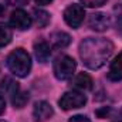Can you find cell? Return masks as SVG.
I'll list each match as a JSON object with an SVG mask.
<instances>
[{
    "label": "cell",
    "instance_id": "obj_15",
    "mask_svg": "<svg viewBox=\"0 0 122 122\" xmlns=\"http://www.w3.org/2000/svg\"><path fill=\"white\" fill-rule=\"evenodd\" d=\"M33 14H34V21H36V24H37L40 29H44V27L48 26L51 17H50V14H48L47 11L40 10V9H34Z\"/></svg>",
    "mask_w": 122,
    "mask_h": 122
},
{
    "label": "cell",
    "instance_id": "obj_19",
    "mask_svg": "<svg viewBox=\"0 0 122 122\" xmlns=\"http://www.w3.org/2000/svg\"><path fill=\"white\" fill-rule=\"evenodd\" d=\"M68 122H91V121L87 117H84V115H75V117H72Z\"/></svg>",
    "mask_w": 122,
    "mask_h": 122
},
{
    "label": "cell",
    "instance_id": "obj_22",
    "mask_svg": "<svg viewBox=\"0 0 122 122\" xmlns=\"http://www.w3.org/2000/svg\"><path fill=\"white\" fill-rule=\"evenodd\" d=\"M37 4H40V6H46V4H50L53 0H34Z\"/></svg>",
    "mask_w": 122,
    "mask_h": 122
},
{
    "label": "cell",
    "instance_id": "obj_11",
    "mask_svg": "<svg viewBox=\"0 0 122 122\" xmlns=\"http://www.w3.org/2000/svg\"><path fill=\"white\" fill-rule=\"evenodd\" d=\"M108 78L111 81H121L122 80V51L111 62V67L108 71Z\"/></svg>",
    "mask_w": 122,
    "mask_h": 122
},
{
    "label": "cell",
    "instance_id": "obj_24",
    "mask_svg": "<svg viewBox=\"0 0 122 122\" xmlns=\"http://www.w3.org/2000/svg\"><path fill=\"white\" fill-rule=\"evenodd\" d=\"M0 122H6V121H0Z\"/></svg>",
    "mask_w": 122,
    "mask_h": 122
},
{
    "label": "cell",
    "instance_id": "obj_3",
    "mask_svg": "<svg viewBox=\"0 0 122 122\" xmlns=\"http://www.w3.org/2000/svg\"><path fill=\"white\" fill-rule=\"evenodd\" d=\"M75 68H77V62H75V60L72 57L61 56V57H58L54 61L53 71H54V75H56L57 80L65 81V80H70L74 75Z\"/></svg>",
    "mask_w": 122,
    "mask_h": 122
},
{
    "label": "cell",
    "instance_id": "obj_18",
    "mask_svg": "<svg viewBox=\"0 0 122 122\" xmlns=\"http://www.w3.org/2000/svg\"><path fill=\"white\" fill-rule=\"evenodd\" d=\"M85 7H99L107 3V0H80Z\"/></svg>",
    "mask_w": 122,
    "mask_h": 122
},
{
    "label": "cell",
    "instance_id": "obj_20",
    "mask_svg": "<svg viewBox=\"0 0 122 122\" xmlns=\"http://www.w3.org/2000/svg\"><path fill=\"white\" fill-rule=\"evenodd\" d=\"M7 1L11 6H24V4L29 3V0H7Z\"/></svg>",
    "mask_w": 122,
    "mask_h": 122
},
{
    "label": "cell",
    "instance_id": "obj_7",
    "mask_svg": "<svg viewBox=\"0 0 122 122\" xmlns=\"http://www.w3.org/2000/svg\"><path fill=\"white\" fill-rule=\"evenodd\" d=\"M31 21H33L31 17L21 9L14 10L11 13V16H10V24H11V27L17 29V30H27V29H30Z\"/></svg>",
    "mask_w": 122,
    "mask_h": 122
},
{
    "label": "cell",
    "instance_id": "obj_21",
    "mask_svg": "<svg viewBox=\"0 0 122 122\" xmlns=\"http://www.w3.org/2000/svg\"><path fill=\"white\" fill-rule=\"evenodd\" d=\"M4 109H6V99L3 95H0V115L4 112Z\"/></svg>",
    "mask_w": 122,
    "mask_h": 122
},
{
    "label": "cell",
    "instance_id": "obj_8",
    "mask_svg": "<svg viewBox=\"0 0 122 122\" xmlns=\"http://www.w3.org/2000/svg\"><path fill=\"white\" fill-rule=\"evenodd\" d=\"M109 24L111 20L105 13H92L88 19V26L95 31H105Z\"/></svg>",
    "mask_w": 122,
    "mask_h": 122
},
{
    "label": "cell",
    "instance_id": "obj_12",
    "mask_svg": "<svg viewBox=\"0 0 122 122\" xmlns=\"http://www.w3.org/2000/svg\"><path fill=\"white\" fill-rule=\"evenodd\" d=\"M50 40H51L53 47H56V48H65L71 43V37L65 31H54L50 36Z\"/></svg>",
    "mask_w": 122,
    "mask_h": 122
},
{
    "label": "cell",
    "instance_id": "obj_6",
    "mask_svg": "<svg viewBox=\"0 0 122 122\" xmlns=\"http://www.w3.org/2000/svg\"><path fill=\"white\" fill-rule=\"evenodd\" d=\"M53 115H54V109L48 102H46V101L36 102V105L33 108L34 122H47Z\"/></svg>",
    "mask_w": 122,
    "mask_h": 122
},
{
    "label": "cell",
    "instance_id": "obj_2",
    "mask_svg": "<svg viewBox=\"0 0 122 122\" xmlns=\"http://www.w3.org/2000/svg\"><path fill=\"white\" fill-rule=\"evenodd\" d=\"M6 64L9 67V70L16 75V77H20V78H24L30 74L31 70V58L29 56V53L23 48H16L13 50L9 56H7V60Z\"/></svg>",
    "mask_w": 122,
    "mask_h": 122
},
{
    "label": "cell",
    "instance_id": "obj_23",
    "mask_svg": "<svg viewBox=\"0 0 122 122\" xmlns=\"http://www.w3.org/2000/svg\"><path fill=\"white\" fill-rule=\"evenodd\" d=\"M3 13H4V7H3V6H1V4H0V16H1V14H3Z\"/></svg>",
    "mask_w": 122,
    "mask_h": 122
},
{
    "label": "cell",
    "instance_id": "obj_17",
    "mask_svg": "<svg viewBox=\"0 0 122 122\" xmlns=\"http://www.w3.org/2000/svg\"><path fill=\"white\" fill-rule=\"evenodd\" d=\"M29 102V92H17L13 98H11V104L14 108H23L26 104Z\"/></svg>",
    "mask_w": 122,
    "mask_h": 122
},
{
    "label": "cell",
    "instance_id": "obj_16",
    "mask_svg": "<svg viewBox=\"0 0 122 122\" xmlns=\"http://www.w3.org/2000/svg\"><path fill=\"white\" fill-rule=\"evenodd\" d=\"M11 37H13V33L10 30V27L6 26L4 23H0V48L6 47L11 41Z\"/></svg>",
    "mask_w": 122,
    "mask_h": 122
},
{
    "label": "cell",
    "instance_id": "obj_4",
    "mask_svg": "<svg viewBox=\"0 0 122 122\" xmlns=\"http://www.w3.org/2000/svg\"><path fill=\"white\" fill-rule=\"evenodd\" d=\"M87 104V97L80 91H67L61 95V98L58 99V105L64 111L68 109H75V108H81Z\"/></svg>",
    "mask_w": 122,
    "mask_h": 122
},
{
    "label": "cell",
    "instance_id": "obj_14",
    "mask_svg": "<svg viewBox=\"0 0 122 122\" xmlns=\"http://www.w3.org/2000/svg\"><path fill=\"white\" fill-rule=\"evenodd\" d=\"M97 117L101 118V119H111V122H122V114L121 112H117L114 111L111 107H104V108H99L97 112Z\"/></svg>",
    "mask_w": 122,
    "mask_h": 122
},
{
    "label": "cell",
    "instance_id": "obj_9",
    "mask_svg": "<svg viewBox=\"0 0 122 122\" xmlns=\"http://www.w3.org/2000/svg\"><path fill=\"white\" fill-rule=\"evenodd\" d=\"M71 88H74L75 91L84 92L90 91L92 88V80L91 77L85 72H80L78 75H75V78L71 81Z\"/></svg>",
    "mask_w": 122,
    "mask_h": 122
},
{
    "label": "cell",
    "instance_id": "obj_13",
    "mask_svg": "<svg viewBox=\"0 0 122 122\" xmlns=\"http://www.w3.org/2000/svg\"><path fill=\"white\" fill-rule=\"evenodd\" d=\"M19 91H20V90H19V84H17L13 78H10V77L3 78V81L0 82V92H1L3 95H7V97L13 98Z\"/></svg>",
    "mask_w": 122,
    "mask_h": 122
},
{
    "label": "cell",
    "instance_id": "obj_25",
    "mask_svg": "<svg viewBox=\"0 0 122 122\" xmlns=\"http://www.w3.org/2000/svg\"><path fill=\"white\" fill-rule=\"evenodd\" d=\"M121 114H122V111H121Z\"/></svg>",
    "mask_w": 122,
    "mask_h": 122
},
{
    "label": "cell",
    "instance_id": "obj_10",
    "mask_svg": "<svg viewBox=\"0 0 122 122\" xmlns=\"http://www.w3.org/2000/svg\"><path fill=\"white\" fill-rule=\"evenodd\" d=\"M34 54H36V58L40 62H47L51 57L50 44L44 40H40V41L34 43Z\"/></svg>",
    "mask_w": 122,
    "mask_h": 122
},
{
    "label": "cell",
    "instance_id": "obj_5",
    "mask_svg": "<svg viewBox=\"0 0 122 122\" xmlns=\"http://www.w3.org/2000/svg\"><path fill=\"white\" fill-rule=\"evenodd\" d=\"M84 16H85V11H84V7L80 6V4H70L65 10H64V20L65 23L72 27V29H78L82 21H84Z\"/></svg>",
    "mask_w": 122,
    "mask_h": 122
},
{
    "label": "cell",
    "instance_id": "obj_1",
    "mask_svg": "<svg viewBox=\"0 0 122 122\" xmlns=\"http://www.w3.org/2000/svg\"><path fill=\"white\" fill-rule=\"evenodd\" d=\"M114 51V44L108 38L88 37L80 43V57L90 70H98L105 65Z\"/></svg>",
    "mask_w": 122,
    "mask_h": 122
}]
</instances>
